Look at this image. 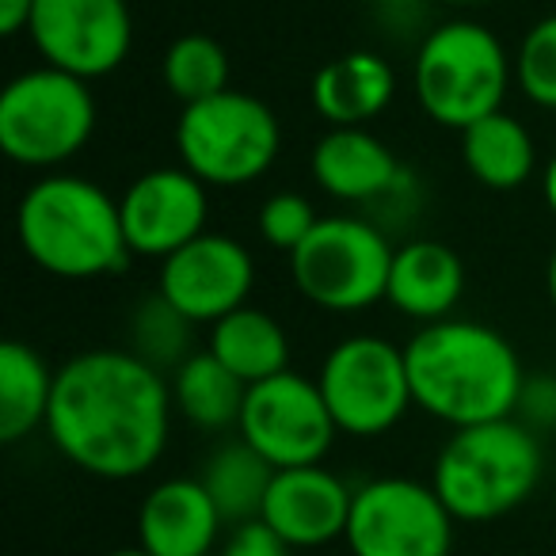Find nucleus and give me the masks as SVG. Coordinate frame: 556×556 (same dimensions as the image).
<instances>
[{"label":"nucleus","mask_w":556,"mask_h":556,"mask_svg":"<svg viewBox=\"0 0 556 556\" xmlns=\"http://www.w3.org/2000/svg\"><path fill=\"white\" fill-rule=\"evenodd\" d=\"M545 472L538 431L507 416L457 427L434 457L431 488L457 522H492L518 510Z\"/></svg>","instance_id":"20e7f679"},{"label":"nucleus","mask_w":556,"mask_h":556,"mask_svg":"<svg viewBox=\"0 0 556 556\" xmlns=\"http://www.w3.org/2000/svg\"><path fill=\"white\" fill-rule=\"evenodd\" d=\"M545 202H548V210L556 214V156L548 161V168H545Z\"/></svg>","instance_id":"2f4dec72"},{"label":"nucleus","mask_w":556,"mask_h":556,"mask_svg":"<svg viewBox=\"0 0 556 556\" xmlns=\"http://www.w3.org/2000/svg\"><path fill=\"white\" fill-rule=\"evenodd\" d=\"M27 35L47 65L100 80L130 58L134 16L126 0H35Z\"/></svg>","instance_id":"f8f14e48"},{"label":"nucleus","mask_w":556,"mask_h":556,"mask_svg":"<svg viewBox=\"0 0 556 556\" xmlns=\"http://www.w3.org/2000/svg\"><path fill=\"white\" fill-rule=\"evenodd\" d=\"M515 80L530 103L556 111V16H545L526 31L515 58Z\"/></svg>","instance_id":"bb28decb"},{"label":"nucleus","mask_w":556,"mask_h":556,"mask_svg":"<svg viewBox=\"0 0 556 556\" xmlns=\"http://www.w3.org/2000/svg\"><path fill=\"white\" fill-rule=\"evenodd\" d=\"M222 510L202 480L172 477L149 488L138 507V545L149 556H210L222 538Z\"/></svg>","instance_id":"dca6fc26"},{"label":"nucleus","mask_w":556,"mask_h":556,"mask_svg":"<svg viewBox=\"0 0 556 556\" xmlns=\"http://www.w3.org/2000/svg\"><path fill=\"white\" fill-rule=\"evenodd\" d=\"M294 548L278 538L263 518H248V522L229 526L217 556H290Z\"/></svg>","instance_id":"c85d7f7f"},{"label":"nucleus","mask_w":556,"mask_h":556,"mask_svg":"<svg viewBox=\"0 0 556 556\" xmlns=\"http://www.w3.org/2000/svg\"><path fill=\"white\" fill-rule=\"evenodd\" d=\"M248 386L217 363L210 351H194L176 374H172V404L199 431H229L240 427Z\"/></svg>","instance_id":"5701e85b"},{"label":"nucleus","mask_w":556,"mask_h":556,"mask_svg":"<svg viewBox=\"0 0 556 556\" xmlns=\"http://www.w3.org/2000/svg\"><path fill=\"white\" fill-rule=\"evenodd\" d=\"M462 161L469 176L488 191H515L533 176L538 149L515 115L495 111L462 130Z\"/></svg>","instance_id":"412c9836"},{"label":"nucleus","mask_w":556,"mask_h":556,"mask_svg":"<svg viewBox=\"0 0 556 556\" xmlns=\"http://www.w3.org/2000/svg\"><path fill=\"white\" fill-rule=\"evenodd\" d=\"M172 381L134 351L96 348L62 363L47 434L65 462L100 480H134L161 462L172 431Z\"/></svg>","instance_id":"f257e3e1"},{"label":"nucleus","mask_w":556,"mask_h":556,"mask_svg":"<svg viewBox=\"0 0 556 556\" xmlns=\"http://www.w3.org/2000/svg\"><path fill=\"white\" fill-rule=\"evenodd\" d=\"M255 287V260L229 232H202L191 244L161 260L156 294L172 302L191 325H217L244 309Z\"/></svg>","instance_id":"ddd939ff"},{"label":"nucleus","mask_w":556,"mask_h":556,"mask_svg":"<svg viewBox=\"0 0 556 556\" xmlns=\"http://www.w3.org/2000/svg\"><path fill=\"white\" fill-rule=\"evenodd\" d=\"M396 73L374 50H351L340 54L313 80V108L328 123V130L343 126H366L393 103Z\"/></svg>","instance_id":"6ab92c4d"},{"label":"nucleus","mask_w":556,"mask_h":556,"mask_svg":"<svg viewBox=\"0 0 556 556\" xmlns=\"http://www.w3.org/2000/svg\"><path fill=\"white\" fill-rule=\"evenodd\" d=\"M54 378L47 358L31 343H0V442H20L47 427Z\"/></svg>","instance_id":"4be33fe9"},{"label":"nucleus","mask_w":556,"mask_h":556,"mask_svg":"<svg viewBox=\"0 0 556 556\" xmlns=\"http://www.w3.org/2000/svg\"><path fill=\"white\" fill-rule=\"evenodd\" d=\"M386 4H396V9H404V4H416V0H386Z\"/></svg>","instance_id":"c9c22d12"},{"label":"nucleus","mask_w":556,"mask_h":556,"mask_svg":"<svg viewBox=\"0 0 556 556\" xmlns=\"http://www.w3.org/2000/svg\"><path fill=\"white\" fill-rule=\"evenodd\" d=\"M275 465L263 454H255L244 439L225 442L202 465V488L210 492L214 507L222 510L225 526L248 522V518L263 515V500L270 492V480H275Z\"/></svg>","instance_id":"b1692460"},{"label":"nucleus","mask_w":556,"mask_h":556,"mask_svg":"<svg viewBox=\"0 0 556 556\" xmlns=\"http://www.w3.org/2000/svg\"><path fill=\"white\" fill-rule=\"evenodd\" d=\"M164 88L176 96L184 108L214 96L229 92V54L214 35H179L168 50H164Z\"/></svg>","instance_id":"393cba45"},{"label":"nucleus","mask_w":556,"mask_h":556,"mask_svg":"<svg viewBox=\"0 0 556 556\" xmlns=\"http://www.w3.org/2000/svg\"><path fill=\"white\" fill-rule=\"evenodd\" d=\"M317 210L305 194L298 191H278L270 199H263L260 217H255V229H260V240L267 248H278V252L294 255L298 244L317 229Z\"/></svg>","instance_id":"cd10ccee"},{"label":"nucleus","mask_w":556,"mask_h":556,"mask_svg":"<svg viewBox=\"0 0 556 556\" xmlns=\"http://www.w3.org/2000/svg\"><path fill=\"white\" fill-rule=\"evenodd\" d=\"M396 248L366 217H320L290 255L298 294L325 313H363L386 302Z\"/></svg>","instance_id":"0eeeda50"},{"label":"nucleus","mask_w":556,"mask_h":556,"mask_svg":"<svg viewBox=\"0 0 556 556\" xmlns=\"http://www.w3.org/2000/svg\"><path fill=\"white\" fill-rule=\"evenodd\" d=\"M96 130V100L88 80L39 65L9 80L0 92V149L24 168H58L88 146Z\"/></svg>","instance_id":"423d86ee"},{"label":"nucleus","mask_w":556,"mask_h":556,"mask_svg":"<svg viewBox=\"0 0 556 556\" xmlns=\"http://www.w3.org/2000/svg\"><path fill=\"white\" fill-rule=\"evenodd\" d=\"M545 287H548V298H553V305H556V248H553V255H548V270H545Z\"/></svg>","instance_id":"473e14b6"},{"label":"nucleus","mask_w":556,"mask_h":556,"mask_svg":"<svg viewBox=\"0 0 556 556\" xmlns=\"http://www.w3.org/2000/svg\"><path fill=\"white\" fill-rule=\"evenodd\" d=\"M317 386L340 434L355 439H378L393 431L416 404L404 348L381 336H351L336 343L325 355Z\"/></svg>","instance_id":"1a4fd4ad"},{"label":"nucleus","mask_w":556,"mask_h":556,"mask_svg":"<svg viewBox=\"0 0 556 556\" xmlns=\"http://www.w3.org/2000/svg\"><path fill=\"white\" fill-rule=\"evenodd\" d=\"M237 431L275 469H302V465H325L340 427L317 381L287 370L260 386H248Z\"/></svg>","instance_id":"9b49d317"},{"label":"nucleus","mask_w":556,"mask_h":556,"mask_svg":"<svg viewBox=\"0 0 556 556\" xmlns=\"http://www.w3.org/2000/svg\"><path fill=\"white\" fill-rule=\"evenodd\" d=\"M103 556H149L141 545H134V548H115V553H103Z\"/></svg>","instance_id":"72a5a7b5"},{"label":"nucleus","mask_w":556,"mask_h":556,"mask_svg":"<svg viewBox=\"0 0 556 556\" xmlns=\"http://www.w3.org/2000/svg\"><path fill=\"white\" fill-rule=\"evenodd\" d=\"M191 320L176 309L172 302H164L161 294L141 298V305L134 309L130 317V351L141 358V363L156 366V370H172L176 374L187 358L194 355L191 351Z\"/></svg>","instance_id":"a878e982"},{"label":"nucleus","mask_w":556,"mask_h":556,"mask_svg":"<svg viewBox=\"0 0 556 556\" xmlns=\"http://www.w3.org/2000/svg\"><path fill=\"white\" fill-rule=\"evenodd\" d=\"M31 12H35V0H0V31L4 35L27 31Z\"/></svg>","instance_id":"7c9ffc66"},{"label":"nucleus","mask_w":556,"mask_h":556,"mask_svg":"<svg viewBox=\"0 0 556 556\" xmlns=\"http://www.w3.org/2000/svg\"><path fill=\"white\" fill-rule=\"evenodd\" d=\"M313 179L325 194L340 202H381L401 191L404 176L393 149L366 126L328 130L313 146Z\"/></svg>","instance_id":"f3484780"},{"label":"nucleus","mask_w":556,"mask_h":556,"mask_svg":"<svg viewBox=\"0 0 556 556\" xmlns=\"http://www.w3.org/2000/svg\"><path fill=\"white\" fill-rule=\"evenodd\" d=\"M457 518L431 484L378 477L355 488L348 518L351 556H450Z\"/></svg>","instance_id":"9d476101"},{"label":"nucleus","mask_w":556,"mask_h":556,"mask_svg":"<svg viewBox=\"0 0 556 556\" xmlns=\"http://www.w3.org/2000/svg\"><path fill=\"white\" fill-rule=\"evenodd\" d=\"M515 419H522L530 431H553L556 427V378L553 374H538V378H526L522 396H518Z\"/></svg>","instance_id":"c756f323"},{"label":"nucleus","mask_w":556,"mask_h":556,"mask_svg":"<svg viewBox=\"0 0 556 556\" xmlns=\"http://www.w3.org/2000/svg\"><path fill=\"white\" fill-rule=\"evenodd\" d=\"M442 4H457V9H477V4H492V0H442Z\"/></svg>","instance_id":"f704fd0d"},{"label":"nucleus","mask_w":556,"mask_h":556,"mask_svg":"<svg viewBox=\"0 0 556 556\" xmlns=\"http://www.w3.org/2000/svg\"><path fill=\"white\" fill-rule=\"evenodd\" d=\"M123 232L134 255L168 260L184 244L206 232V184L179 168H149L118 199Z\"/></svg>","instance_id":"4468645a"},{"label":"nucleus","mask_w":556,"mask_h":556,"mask_svg":"<svg viewBox=\"0 0 556 556\" xmlns=\"http://www.w3.org/2000/svg\"><path fill=\"white\" fill-rule=\"evenodd\" d=\"M16 237L27 260L58 278L115 275L134 255L118 202L100 184L70 172L27 187L16 210Z\"/></svg>","instance_id":"7ed1b4c3"},{"label":"nucleus","mask_w":556,"mask_h":556,"mask_svg":"<svg viewBox=\"0 0 556 556\" xmlns=\"http://www.w3.org/2000/svg\"><path fill=\"white\" fill-rule=\"evenodd\" d=\"M176 149L184 168L206 187H244L278 161L282 130L267 103L229 88L214 100L184 108Z\"/></svg>","instance_id":"6e6552de"},{"label":"nucleus","mask_w":556,"mask_h":556,"mask_svg":"<svg viewBox=\"0 0 556 556\" xmlns=\"http://www.w3.org/2000/svg\"><path fill=\"white\" fill-rule=\"evenodd\" d=\"M510 85V58L495 31L477 20H450L434 27L416 50L412 88L431 123L465 130L503 111Z\"/></svg>","instance_id":"39448f33"},{"label":"nucleus","mask_w":556,"mask_h":556,"mask_svg":"<svg viewBox=\"0 0 556 556\" xmlns=\"http://www.w3.org/2000/svg\"><path fill=\"white\" fill-rule=\"evenodd\" d=\"M465 294V263L442 240H408L396 248L386 302L424 325L450 320Z\"/></svg>","instance_id":"a211bd4d"},{"label":"nucleus","mask_w":556,"mask_h":556,"mask_svg":"<svg viewBox=\"0 0 556 556\" xmlns=\"http://www.w3.org/2000/svg\"><path fill=\"white\" fill-rule=\"evenodd\" d=\"M404 358L416 408L454 431L515 416L526 370L510 340L495 328L462 317L424 325L408 340Z\"/></svg>","instance_id":"f03ea898"},{"label":"nucleus","mask_w":556,"mask_h":556,"mask_svg":"<svg viewBox=\"0 0 556 556\" xmlns=\"http://www.w3.org/2000/svg\"><path fill=\"white\" fill-rule=\"evenodd\" d=\"M210 355L229 366L244 386L275 378L290 370V336L270 313L244 305L217 325H210Z\"/></svg>","instance_id":"aec40b11"},{"label":"nucleus","mask_w":556,"mask_h":556,"mask_svg":"<svg viewBox=\"0 0 556 556\" xmlns=\"http://www.w3.org/2000/svg\"><path fill=\"white\" fill-rule=\"evenodd\" d=\"M355 492L325 465L278 469L263 500V522L290 548H320L348 533Z\"/></svg>","instance_id":"2eb2a0df"}]
</instances>
